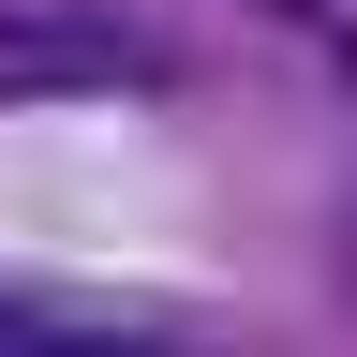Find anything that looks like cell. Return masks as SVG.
Returning <instances> with one entry per match:
<instances>
[{
	"label": "cell",
	"instance_id": "1",
	"mask_svg": "<svg viewBox=\"0 0 357 357\" xmlns=\"http://www.w3.org/2000/svg\"><path fill=\"white\" fill-rule=\"evenodd\" d=\"M164 60L105 15H0V89H149Z\"/></svg>",
	"mask_w": 357,
	"mask_h": 357
}]
</instances>
